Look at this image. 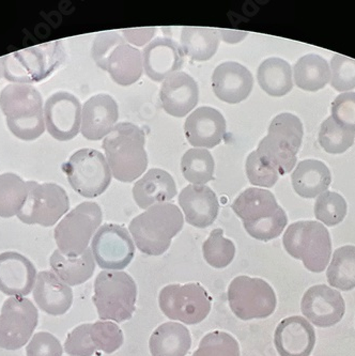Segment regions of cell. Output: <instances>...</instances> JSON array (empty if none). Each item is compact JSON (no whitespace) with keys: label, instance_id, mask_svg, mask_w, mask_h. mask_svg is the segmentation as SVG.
Listing matches in <instances>:
<instances>
[{"label":"cell","instance_id":"33","mask_svg":"<svg viewBox=\"0 0 355 356\" xmlns=\"http://www.w3.org/2000/svg\"><path fill=\"white\" fill-rule=\"evenodd\" d=\"M294 81L305 91H318L331 81V69L328 61L321 56L308 54L303 56L293 67Z\"/></svg>","mask_w":355,"mask_h":356},{"label":"cell","instance_id":"30","mask_svg":"<svg viewBox=\"0 0 355 356\" xmlns=\"http://www.w3.org/2000/svg\"><path fill=\"white\" fill-rule=\"evenodd\" d=\"M191 347V333L184 325L177 322L161 324L149 340L152 356H185Z\"/></svg>","mask_w":355,"mask_h":356},{"label":"cell","instance_id":"24","mask_svg":"<svg viewBox=\"0 0 355 356\" xmlns=\"http://www.w3.org/2000/svg\"><path fill=\"white\" fill-rule=\"evenodd\" d=\"M118 118L119 109L111 95H93L81 111V134L88 140H101L113 131Z\"/></svg>","mask_w":355,"mask_h":356},{"label":"cell","instance_id":"19","mask_svg":"<svg viewBox=\"0 0 355 356\" xmlns=\"http://www.w3.org/2000/svg\"><path fill=\"white\" fill-rule=\"evenodd\" d=\"M37 268L17 252L0 254V291L10 296H25L35 289Z\"/></svg>","mask_w":355,"mask_h":356},{"label":"cell","instance_id":"4","mask_svg":"<svg viewBox=\"0 0 355 356\" xmlns=\"http://www.w3.org/2000/svg\"><path fill=\"white\" fill-rule=\"evenodd\" d=\"M0 108L9 130L21 140H35L45 131L42 95L31 85L6 86L0 93Z\"/></svg>","mask_w":355,"mask_h":356},{"label":"cell","instance_id":"42","mask_svg":"<svg viewBox=\"0 0 355 356\" xmlns=\"http://www.w3.org/2000/svg\"><path fill=\"white\" fill-rule=\"evenodd\" d=\"M90 336L97 351L107 354L120 349L125 340L120 327L111 321H97L91 324Z\"/></svg>","mask_w":355,"mask_h":356},{"label":"cell","instance_id":"26","mask_svg":"<svg viewBox=\"0 0 355 356\" xmlns=\"http://www.w3.org/2000/svg\"><path fill=\"white\" fill-rule=\"evenodd\" d=\"M33 298L40 309L47 315L63 316L71 308L73 291L54 272L43 270L38 274Z\"/></svg>","mask_w":355,"mask_h":356},{"label":"cell","instance_id":"21","mask_svg":"<svg viewBox=\"0 0 355 356\" xmlns=\"http://www.w3.org/2000/svg\"><path fill=\"white\" fill-rule=\"evenodd\" d=\"M159 99L168 115L182 118L198 104V85L191 75L179 71L163 81Z\"/></svg>","mask_w":355,"mask_h":356},{"label":"cell","instance_id":"1","mask_svg":"<svg viewBox=\"0 0 355 356\" xmlns=\"http://www.w3.org/2000/svg\"><path fill=\"white\" fill-rule=\"evenodd\" d=\"M233 212L242 220L247 234L268 242L278 238L288 224V218L272 193L251 188L241 193L232 204Z\"/></svg>","mask_w":355,"mask_h":356},{"label":"cell","instance_id":"51","mask_svg":"<svg viewBox=\"0 0 355 356\" xmlns=\"http://www.w3.org/2000/svg\"><path fill=\"white\" fill-rule=\"evenodd\" d=\"M1 77H3V67L1 60H0V79H1Z\"/></svg>","mask_w":355,"mask_h":356},{"label":"cell","instance_id":"23","mask_svg":"<svg viewBox=\"0 0 355 356\" xmlns=\"http://www.w3.org/2000/svg\"><path fill=\"white\" fill-rule=\"evenodd\" d=\"M184 133L189 144L196 148H213L221 144L226 133V120L215 108L199 107L187 117Z\"/></svg>","mask_w":355,"mask_h":356},{"label":"cell","instance_id":"36","mask_svg":"<svg viewBox=\"0 0 355 356\" xmlns=\"http://www.w3.org/2000/svg\"><path fill=\"white\" fill-rule=\"evenodd\" d=\"M27 197V182L12 172L0 175V218L19 214Z\"/></svg>","mask_w":355,"mask_h":356},{"label":"cell","instance_id":"18","mask_svg":"<svg viewBox=\"0 0 355 356\" xmlns=\"http://www.w3.org/2000/svg\"><path fill=\"white\" fill-rule=\"evenodd\" d=\"M141 54L145 75L157 83L179 72L184 63L181 45L168 37L155 38Z\"/></svg>","mask_w":355,"mask_h":356},{"label":"cell","instance_id":"49","mask_svg":"<svg viewBox=\"0 0 355 356\" xmlns=\"http://www.w3.org/2000/svg\"><path fill=\"white\" fill-rule=\"evenodd\" d=\"M157 33V28H139V29H123L121 31L125 41H129L132 44L136 47H143L150 42L155 33Z\"/></svg>","mask_w":355,"mask_h":356},{"label":"cell","instance_id":"35","mask_svg":"<svg viewBox=\"0 0 355 356\" xmlns=\"http://www.w3.org/2000/svg\"><path fill=\"white\" fill-rule=\"evenodd\" d=\"M326 278L331 287L340 291H350L355 288V246L337 248L326 270Z\"/></svg>","mask_w":355,"mask_h":356},{"label":"cell","instance_id":"45","mask_svg":"<svg viewBox=\"0 0 355 356\" xmlns=\"http://www.w3.org/2000/svg\"><path fill=\"white\" fill-rule=\"evenodd\" d=\"M91 324H81L68 335L65 350L71 356H93L97 349L90 336Z\"/></svg>","mask_w":355,"mask_h":356},{"label":"cell","instance_id":"16","mask_svg":"<svg viewBox=\"0 0 355 356\" xmlns=\"http://www.w3.org/2000/svg\"><path fill=\"white\" fill-rule=\"evenodd\" d=\"M81 111L75 95L65 91L51 95L44 106V120L51 136L59 141L77 137L81 125Z\"/></svg>","mask_w":355,"mask_h":356},{"label":"cell","instance_id":"34","mask_svg":"<svg viewBox=\"0 0 355 356\" xmlns=\"http://www.w3.org/2000/svg\"><path fill=\"white\" fill-rule=\"evenodd\" d=\"M257 79L265 92L271 97H283L293 88L292 72L287 61L281 58H269L258 67Z\"/></svg>","mask_w":355,"mask_h":356},{"label":"cell","instance_id":"37","mask_svg":"<svg viewBox=\"0 0 355 356\" xmlns=\"http://www.w3.org/2000/svg\"><path fill=\"white\" fill-rule=\"evenodd\" d=\"M214 167L212 155L205 149H189L181 161L183 177L193 185L210 182L214 176Z\"/></svg>","mask_w":355,"mask_h":356},{"label":"cell","instance_id":"13","mask_svg":"<svg viewBox=\"0 0 355 356\" xmlns=\"http://www.w3.org/2000/svg\"><path fill=\"white\" fill-rule=\"evenodd\" d=\"M70 200L67 192L55 183L27 181V197L17 214L26 225L52 227L67 214Z\"/></svg>","mask_w":355,"mask_h":356},{"label":"cell","instance_id":"27","mask_svg":"<svg viewBox=\"0 0 355 356\" xmlns=\"http://www.w3.org/2000/svg\"><path fill=\"white\" fill-rule=\"evenodd\" d=\"M177 195V186L171 174L163 169L152 168L135 183L133 198L141 209L166 204Z\"/></svg>","mask_w":355,"mask_h":356},{"label":"cell","instance_id":"25","mask_svg":"<svg viewBox=\"0 0 355 356\" xmlns=\"http://www.w3.org/2000/svg\"><path fill=\"white\" fill-rule=\"evenodd\" d=\"M179 204L185 220L196 228H208L219 216L216 195L207 185H187L179 195Z\"/></svg>","mask_w":355,"mask_h":356},{"label":"cell","instance_id":"50","mask_svg":"<svg viewBox=\"0 0 355 356\" xmlns=\"http://www.w3.org/2000/svg\"><path fill=\"white\" fill-rule=\"evenodd\" d=\"M219 37H221L223 41L227 42V43H231V44H235V43L242 41L247 35V33H241V31H219Z\"/></svg>","mask_w":355,"mask_h":356},{"label":"cell","instance_id":"44","mask_svg":"<svg viewBox=\"0 0 355 356\" xmlns=\"http://www.w3.org/2000/svg\"><path fill=\"white\" fill-rule=\"evenodd\" d=\"M330 83L339 92L353 90L355 88V59L338 54L333 56Z\"/></svg>","mask_w":355,"mask_h":356},{"label":"cell","instance_id":"22","mask_svg":"<svg viewBox=\"0 0 355 356\" xmlns=\"http://www.w3.org/2000/svg\"><path fill=\"white\" fill-rule=\"evenodd\" d=\"M274 345L281 356H308L316 345V333L305 318L292 316L277 325Z\"/></svg>","mask_w":355,"mask_h":356},{"label":"cell","instance_id":"5","mask_svg":"<svg viewBox=\"0 0 355 356\" xmlns=\"http://www.w3.org/2000/svg\"><path fill=\"white\" fill-rule=\"evenodd\" d=\"M65 57L61 41H54L9 54L0 60L7 81L28 85L53 74L63 65Z\"/></svg>","mask_w":355,"mask_h":356},{"label":"cell","instance_id":"28","mask_svg":"<svg viewBox=\"0 0 355 356\" xmlns=\"http://www.w3.org/2000/svg\"><path fill=\"white\" fill-rule=\"evenodd\" d=\"M104 71L121 86L136 83L143 72V54L139 49L123 43L118 45L105 63Z\"/></svg>","mask_w":355,"mask_h":356},{"label":"cell","instance_id":"7","mask_svg":"<svg viewBox=\"0 0 355 356\" xmlns=\"http://www.w3.org/2000/svg\"><path fill=\"white\" fill-rule=\"evenodd\" d=\"M283 244L291 257L301 260L313 273H322L330 262L332 241L330 232L320 222H293L285 232Z\"/></svg>","mask_w":355,"mask_h":356},{"label":"cell","instance_id":"29","mask_svg":"<svg viewBox=\"0 0 355 356\" xmlns=\"http://www.w3.org/2000/svg\"><path fill=\"white\" fill-rule=\"evenodd\" d=\"M291 180L295 193L303 198L309 199L326 192L332 182V176L324 163L306 160L295 167Z\"/></svg>","mask_w":355,"mask_h":356},{"label":"cell","instance_id":"47","mask_svg":"<svg viewBox=\"0 0 355 356\" xmlns=\"http://www.w3.org/2000/svg\"><path fill=\"white\" fill-rule=\"evenodd\" d=\"M332 118L355 132V92L338 95L332 104Z\"/></svg>","mask_w":355,"mask_h":356},{"label":"cell","instance_id":"15","mask_svg":"<svg viewBox=\"0 0 355 356\" xmlns=\"http://www.w3.org/2000/svg\"><path fill=\"white\" fill-rule=\"evenodd\" d=\"M91 252L103 270H125L134 258L135 245L125 227L104 224L93 236Z\"/></svg>","mask_w":355,"mask_h":356},{"label":"cell","instance_id":"6","mask_svg":"<svg viewBox=\"0 0 355 356\" xmlns=\"http://www.w3.org/2000/svg\"><path fill=\"white\" fill-rule=\"evenodd\" d=\"M136 298V284L125 272L102 270L95 278L93 301L101 320L121 323L131 319Z\"/></svg>","mask_w":355,"mask_h":356},{"label":"cell","instance_id":"11","mask_svg":"<svg viewBox=\"0 0 355 356\" xmlns=\"http://www.w3.org/2000/svg\"><path fill=\"white\" fill-rule=\"evenodd\" d=\"M212 298L201 284H168L159 292V305L161 312L175 321L187 325L203 322L211 312Z\"/></svg>","mask_w":355,"mask_h":356},{"label":"cell","instance_id":"40","mask_svg":"<svg viewBox=\"0 0 355 356\" xmlns=\"http://www.w3.org/2000/svg\"><path fill=\"white\" fill-rule=\"evenodd\" d=\"M346 200L335 192H324L319 195L315 204V216L325 226L334 227L340 224L347 216Z\"/></svg>","mask_w":355,"mask_h":356},{"label":"cell","instance_id":"43","mask_svg":"<svg viewBox=\"0 0 355 356\" xmlns=\"http://www.w3.org/2000/svg\"><path fill=\"white\" fill-rule=\"evenodd\" d=\"M245 169L249 182L255 186L272 188L278 181L279 174L276 169L270 163L267 162L257 150L248 155Z\"/></svg>","mask_w":355,"mask_h":356},{"label":"cell","instance_id":"31","mask_svg":"<svg viewBox=\"0 0 355 356\" xmlns=\"http://www.w3.org/2000/svg\"><path fill=\"white\" fill-rule=\"evenodd\" d=\"M52 270L68 286H79L93 277L95 261L91 248L79 257H67L56 250L49 259Z\"/></svg>","mask_w":355,"mask_h":356},{"label":"cell","instance_id":"3","mask_svg":"<svg viewBox=\"0 0 355 356\" xmlns=\"http://www.w3.org/2000/svg\"><path fill=\"white\" fill-rule=\"evenodd\" d=\"M184 218L175 204H159L129 222V230L139 250L149 256H161L182 230Z\"/></svg>","mask_w":355,"mask_h":356},{"label":"cell","instance_id":"17","mask_svg":"<svg viewBox=\"0 0 355 356\" xmlns=\"http://www.w3.org/2000/svg\"><path fill=\"white\" fill-rule=\"evenodd\" d=\"M301 310L318 327H331L342 321L346 303L340 292L325 284H317L305 292Z\"/></svg>","mask_w":355,"mask_h":356},{"label":"cell","instance_id":"12","mask_svg":"<svg viewBox=\"0 0 355 356\" xmlns=\"http://www.w3.org/2000/svg\"><path fill=\"white\" fill-rule=\"evenodd\" d=\"M227 296L233 314L242 321L265 319L276 309V294L261 278L235 277L229 284Z\"/></svg>","mask_w":355,"mask_h":356},{"label":"cell","instance_id":"48","mask_svg":"<svg viewBox=\"0 0 355 356\" xmlns=\"http://www.w3.org/2000/svg\"><path fill=\"white\" fill-rule=\"evenodd\" d=\"M27 356H63V350L57 337L40 332L33 336L31 343L26 347Z\"/></svg>","mask_w":355,"mask_h":356},{"label":"cell","instance_id":"9","mask_svg":"<svg viewBox=\"0 0 355 356\" xmlns=\"http://www.w3.org/2000/svg\"><path fill=\"white\" fill-rule=\"evenodd\" d=\"M103 214L95 202H83L61 220L54 232L58 250L67 257H79L87 250Z\"/></svg>","mask_w":355,"mask_h":356},{"label":"cell","instance_id":"10","mask_svg":"<svg viewBox=\"0 0 355 356\" xmlns=\"http://www.w3.org/2000/svg\"><path fill=\"white\" fill-rule=\"evenodd\" d=\"M63 169L72 188L85 198L103 194L113 177L106 158L95 149H81L74 153Z\"/></svg>","mask_w":355,"mask_h":356},{"label":"cell","instance_id":"32","mask_svg":"<svg viewBox=\"0 0 355 356\" xmlns=\"http://www.w3.org/2000/svg\"><path fill=\"white\" fill-rule=\"evenodd\" d=\"M219 31L211 28L183 27L181 33V49L184 55L195 61H207L212 58L219 49Z\"/></svg>","mask_w":355,"mask_h":356},{"label":"cell","instance_id":"8","mask_svg":"<svg viewBox=\"0 0 355 356\" xmlns=\"http://www.w3.org/2000/svg\"><path fill=\"white\" fill-rule=\"evenodd\" d=\"M303 139V124L292 113H281L269 127L268 135L259 143V154L270 163L279 176H285L297 164Z\"/></svg>","mask_w":355,"mask_h":356},{"label":"cell","instance_id":"14","mask_svg":"<svg viewBox=\"0 0 355 356\" xmlns=\"http://www.w3.org/2000/svg\"><path fill=\"white\" fill-rule=\"evenodd\" d=\"M39 321L35 304L23 296L6 300L0 312V348L15 351L31 339Z\"/></svg>","mask_w":355,"mask_h":356},{"label":"cell","instance_id":"46","mask_svg":"<svg viewBox=\"0 0 355 356\" xmlns=\"http://www.w3.org/2000/svg\"><path fill=\"white\" fill-rule=\"evenodd\" d=\"M123 43H127L125 38L116 31L99 33L93 41V49H91V55H93V60L97 63V67L104 70L105 63L111 51L118 45L123 44Z\"/></svg>","mask_w":355,"mask_h":356},{"label":"cell","instance_id":"20","mask_svg":"<svg viewBox=\"0 0 355 356\" xmlns=\"http://www.w3.org/2000/svg\"><path fill=\"white\" fill-rule=\"evenodd\" d=\"M254 87V77L244 65L235 61L221 63L212 75V88L217 99L238 104L248 97Z\"/></svg>","mask_w":355,"mask_h":356},{"label":"cell","instance_id":"39","mask_svg":"<svg viewBox=\"0 0 355 356\" xmlns=\"http://www.w3.org/2000/svg\"><path fill=\"white\" fill-rule=\"evenodd\" d=\"M355 132L338 124L332 116L321 124L319 143L323 150L331 154L346 152L354 144Z\"/></svg>","mask_w":355,"mask_h":356},{"label":"cell","instance_id":"2","mask_svg":"<svg viewBox=\"0 0 355 356\" xmlns=\"http://www.w3.org/2000/svg\"><path fill=\"white\" fill-rule=\"evenodd\" d=\"M145 134L137 125L118 123L105 137L103 149L113 178L129 183L143 176L148 167Z\"/></svg>","mask_w":355,"mask_h":356},{"label":"cell","instance_id":"38","mask_svg":"<svg viewBox=\"0 0 355 356\" xmlns=\"http://www.w3.org/2000/svg\"><path fill=\"white\" fill-rule=\"evenodd\" d=\"M203 258L214 268H227L235 259V246L232 241L224 236L221 228L213 230L203 245Z\"/></svg>","mask_w":355,"mask_h":356},{"label":"cell","instance_id":"41","mask_svg":"<svg viewBox=\"0 0 355 356\" xmlns=\"http://www.w3.org/2000/svg\"><path fill=\"white\" fill-rule=\"evenodd\" d=\"M193 356H240V347L230 334L215 331L201 339Z\"/></svg>","mask_w":355,"mask_h":356}]
</instances>
